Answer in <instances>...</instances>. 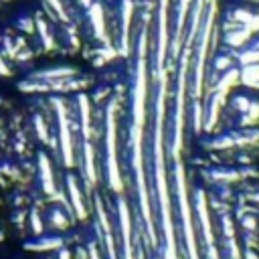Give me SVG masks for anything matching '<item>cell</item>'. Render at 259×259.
<instances>
[{
  "label": "cell",
  "instance_id": "obj_1",
  "mask_svg": "<svg viewBox=\"0 0 259 259\" xmlns=\"http://www.w3.org/2000/svg\"><path fill=\"white\" fill-rule=\"evenodd\" d=\"M166 17H168V0H160V11H158V59L162 61L164 57V47H166Z\"/></svg>",
  "mask_w": 259,
  "mask_h": 259
},
{
  "label": "cell",
  "instance_id": "obj_2",
  "mask_svg": "<svg viewBox=\"0 0 259 259\" xmlns=\"http://www.w3.org/2000/svg\"><path fill=\"white\" fill-rule=\"evenodd\" d=\"M90 17H92V23H94L98 35L104 37V13H102V7L100 5H94L90 9Z\"/></svg>",
  "mask_w": 259,
  "mask_h": 259
},
{
  "label": "cell",
  "instance_id": "obj_3",
  "mask_svg": "<svg viewBox=\"0 0 259 259\" xmlns=\"http://www.w3.org/2000/svg\"><path fill=\"white\" fill-rule=\"evenodd\" d=\"M189 5L191 0H181V7H179V23H177V33L183 31V25H185V17L189 13Z\"/></svg>",
  "mask_w": 259,
  "mask_h": 259
},
{
  "label": "cell",
  "instance_id": "obj_4",
  "mask_svg": "<svg viewBox=\"0 0 259 259\" xmlns=\"http://www.w3.org/2000/svg\"><path fill=\"white\" fill-rule=\"evenodd\" d=\"M51 5L55 7V11H59V17H61V19H65V13H63V9H61V5L57 3V0H51Z\"/></svg>",
  "mask_w": 259,
  "mask_h": 259
},
{
  "label": "cell",
  "instance_id": "obj_5",
  "mask_svg": "<svg viewBox=\"0 0 259 259\" xmlns=\"http://www.w3.org/2000/svg\"><path fill=\"white\" fill-rule=\"evenodd\" d=\"M81 3H83L85 7H90V5H92V0H81Z\"/></svg>",
  "mask_w": 259,
  "mask_h": 259
}]
</instances>
